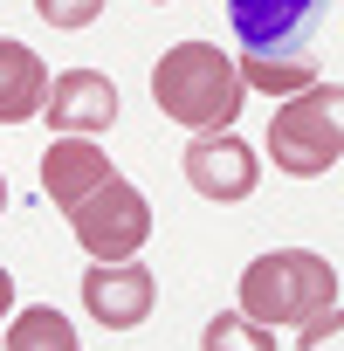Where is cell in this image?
<instances>
[{"label":"cell","mask_w":344,"mask_h":351,"mask_svg":"<svg viewBox=\"0 0 344 351\" xmlns=\"http://www.w3.org/2000/svg\"><path fill=\"white\" fill-rule=\"evenodd\" d=\"M151 104L186 131H228L248 104V83L221 42H172L151 62Z\"/></svg>","instance_id":"cell-1"},{"label":"cell","mask_w":344,"mask_h":351,"mask_svg":"<svg viewBox=\"0 0 344 351\" xmlns=\"http://www.w3.org/2000/svg\"><path fill=\"white\" fill-rule=\"evenodd\" d=\"M337 303V269L317 248H269L241 269V317L262 330H303Z\"/></svg>","instance_id":"cell-2"},{"label":"cell","mask_w":344,"mask_h":351,"mask_svg":"<svg viewBox=\"0 0 344 351\" xmlns=\"http://www.w3.org/2000/svg\"><path fill=\"white\" fill-rule=\"evenodd\" d=\"M269 158L282 180H323L344 158V83H310L282 97L269 124Z\"/></svg>","instance_id":"cell-3"},{"label":"cell","mask_w":344,"mask_h":351,"mask_svg":"<svg viewBox=\"0 0 344 351\" xmlns=\"http://www.w3.org/2000/svg\"><path fill=\"white\" fill-rule=\"evenodd\" d=\"M62 221H69V234L83 241L90 262H138L145 241H151V200L124 180V172H110V180H103L90 200H76Z\"/></svg>","instance_id":"cell-4"},{"label":"cell","mask_w":344,"mask_h":351,"mask_svg":"<svg viewBox=\"0 0 344 351\" xmlns=\"http://www.w3.org/2000/svg\"><path fill=\"white\" fill-rule=\"evenodd\" d=\"M186 186H193L200 200H221V207L248 200V193L262 186L255 145L234 138V131H193V145H186Z\"/></svg>","instance_id":"cell-5"},{"label":"cell","mask_w":344,"mask_h":351,"mask_svg":"<svg viewBox=\"0 0 344 351\" xmlns=\"http://www.w3.org/2000/svg\"><path fill=\"white\" fill-rule=\"evenodd\" d=\"M83 310L103 330H138L158 310V276L145 262H90L83 269Z\"/></svg>","instance_id":"cell-6"},{"label":"cell","mask_w":344,"mask_h":351,"mask_svg":"<svg viewBox=\"0 0 344 351\" xmlns=\"http://www.w3.org/2000/svg\"><path fill=\"white\" fill-rule=\"evenodd\" d=\"M317 8L323 0H228V21L241 35V56H303Z\"/></svg>","instance_id":"cell-7"},{"label":"cell","mask_w":344,"mask_h":351,"mask_svg":"<svg viewBox=\"0 0 344 351\" xmlns=\"http://www.w3.org/2000/svg\"><path fill=\"white\" fill-rule=\"evenodd\" d=\"M42 117L56 124V138H97V131L117 124V83L103 69H62L49 83Z\"/></svg>","instance_id":"cell-8"},{"label":"cell","mask_w":344,"mask_h":351,"mask_svg":"<svg viewBox=\"0 0 344 351\" xmlns=\"http://www.w3.org/2000/svg\"><path fill=\"white\" fill-rule=\"evenodd\" d=\"M110 158H103V145L97 138H56L49 152H42V193H49V207L56 214H69L76 200H90L103 180H110Z\"/></svg>","instance_id":"cell-9"},{"label":"cell","mask_w":344,"mask_h":351,"mask_svg":"<svg viewBox=\"0 0 344 351\" xmlns=\"http://www.w3.org/2000/svg\"><path fill=\"white\" fill-rule=\"evenodd\" d=\"M42 104H49V62L28 42L0 35V124H28L42 117Z\"/></svg>","instance_id":"cell-10"},{"label":"cell","mask_w":344,"mask_h":351,"mask_svg":"<svg viewBox=\"0 0 344 351\" xmlns=\"http://www.w3.org/2000/svg\"><path fill=\"white\" fill-rule=\"evenodd\" d=\"M0 351H83V337H76V324H69L56 303H28V310L8 317Z\"/></svg>","instance_id":"cell-11"},{"label":"cell","mask_w":344,"mask_h":351,"mask_svg":"<svg viewBox=\"0 0 344 351\" xmlns=\"http://www.w3.org/2000/svg\"><path fill=\"white\" fill-rule=\"evenodd\" d=\"M234 62H241V83L262 90V97H275V104L317 83V62L310 56H234Z\"/></svg>","instance_id":"cell-12"},{"label":"cell","mask_w":344,"mask_h":351,"mask_svg":"<svg viewBox=\"0 0 344 351\" xmlns=\"http://www.w3.org/2000/svg\"><path fill=\"white\" fill-rule=\"evenodd\" d=\"M200 351H275V330H262V324H248L241 310H221V317L207 324V337H200Z\"/></svg>","instance_id":"cell-13"},{"label":"cell","mask_w":344,"mask_h":351,"mask_svg":"<svg viewBox=\"0 0 344 351\" xmlns=\"http://www.w3.org/2000/svg\"><path fill=\"white\" fill-rule=\"evenodd\" d=\"M296 351H344V310L330 303L323 317H310V324L296 330Z\"/></svg>","instance_id":"cell-14"},{"label":"cell","mask_w":344,"mask_h":351,"mask_svg":"<svg viewBox=\"0 0 344 351\" xmlns=\"http://www.w3.org/2000/svg\"><path fill=\"white\" fill-rule=\"evenodd\" d=\"M35 14H42L49 28H90V21L103 14V0H35Z\"/></svg>","instance_id":"cell-15"},{"label":"cell","mask_w":344,"mask_h":351,"mask_svg":"<svg viewBox=\"0 0 344 351\" xmlns=\"http://www.w3.org/2000/svg\"><path fill=\"white\" fill-rule=\"evenodd\" d=\"M0 317H14V276L0 269Z\"/></svg>","instance_id":"cell-16"},{"label":"cell","mask_w":344,"mask_h":351,"mask_svg":"<svg viewBox=\"0 0 344 351\" xmlns=\"http://www.w3.org/2000/svg\"><path fill=\"white\" fill-rule=\"evenodd\" d=\"M0 214H8V180H0Z\"/></svg>","instance_id":"cell-17"},{"label":"cell","mask_w":344,"mask_h":351,"mask_svg":"<svg viewBox=\"0 0 344 351\" xmlns=\"http://www.w3.org/2000/svg\"><path fill=\"white\" fill-rule=\"evenodd\" d=\"M151 8H165V0H151Z\"/></svg>","instance_id":"cell-18"}]
</instances>
